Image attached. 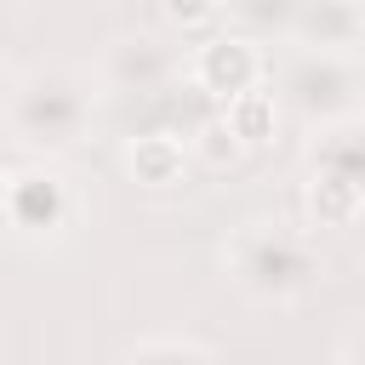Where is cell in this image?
<instances>
[{"label":"cell","mask_w":365,"mask_h":365,"mask_svg":"<svg viewBox=\"0 0 365 365\" xmlns=\"http://www.w3.org/2000/svg\"><path fill=\"white\" fill-rule=\"evenodd\" d=\"M160 17L177 29V34H194L217 17V0H160Z\"/></svg>","instance_id":"obj_14"},{"label":"cell","mask_w":365,"mask_h":365,"mask_svg":"<svg viewBox=\"0 0 365 365\" xmlns=\"http://www.w3.org/2000/svg\"><path fill=\"white\" fill-rule=\"evenodd\" d=\"M285 34L297 46H365V11L348 0H297Z\"/></svg>","instance_id":"obj_8"},{"label":"cell","mask_w":365,"mask_h":365,"mask_svg":"<svg viewBox=\"0 0 365 365\" xmlns=\"http://www.w3.org/2000/svg\"><path fill=\"white\" fill-rule=\"evenodd\" d=\"M0 200H6V165H0Z\"/></svg>","instance_id":"obj_17"},{"label":"cell","mask_w":365,"mask_h":365,"mask_svg":"<svg viewBox=\"0 0 365 365\" xmlns=\"http://www.w3.org/2000/svg\"><path fill=\"white\" fill-rule=\"evenodd\" d=\"M120 359H217V342L194 331H154V336H131Z\"/></svg>","instance_id":"obj_13"},{"label":"cell","mask_w":365,"mask_h":365,"mask_svg":"<svg viewBox=\"0 0 365 365\" xmlns=\"http://www.w3.org/2000/svg\"><path fill=\"white\" fill-rule=\"evenodd\" d=\"M74 188L46 171V165H23V171H6V200H0V222L17 234V240H63L74 228Z\"/></svg>","instance_id":"obj_5"},{"label":"cell","mask_w":365,"mask_h":365,"mask_svg":"<svg viewBox=\"0 0 365 365\" xmlns=\"http://www.w3.org/2000/svg\"><path fill=\"white\" fill-rule=\"evenodd\" d=\"M222 120H228V131L245 143V154H251V148H268L274 131H279V97L262 91V86H251V91H240V97L222 103Z\"/></svg>","instance_id":"obj_11"},{"label":"cell","mask_w":365,"mask_h":365,"mask_svg":"<svg viewBox=\"0 0 365 365\" xmlns=\"http://www.w3.org/2000/svg\"><path fill=\"white\" fill-rule=\"evenodd\" d=\"M336 354H342V359H348V354H365V342H342Z\"/></svg>","instance_id":"obj_16"},{"label":"cell","mask_w":365,"mask_h":365,"mask_svg":"<svg viewBox=\"0 0 365 365\" xmlns=\"http://www.w3.org/2000/svg\"><path fill=\"white\" fill-rule=\"evenodd\" d=\"M120 165L137 188L165 194V188H182V177H188V143L177 131H137V137H125Z\"/></svg>","instance_id":"obj_7"},{"label":"cell","mask_w":365,"mask_h":365,"mask_svg":"<svg viewBox=\"0 0 365 365\" xmlns=\"http://www.w3.org/2000/svg\"><path fill=\"white\" fill-rule=\"evenodd\" d=\"M302 165L336 171L342 182H354V188L365 194V114H359V120H342V125L314 131V143H308V160H302Z\"/></svg>","instance_id":"obj_10"},{"label":"cell","mask_w":365,"mask_h":365,"mask_svg":"<svg viewBox=\"0 0 365 365\" xmlns=\"http://www.w3.org/2000/svg\"><path fill=\"white\" fill-rule=\"evenodd\" d=\"M217 262H222L228 285H234L240 297L262 302V308H291V302H302V297L319 285V274H325L314 240H308L302 228L279 222V217H245L240 228H228Z\"/></svg>","instance_id":"obj_2"},{"label":"cell","mask_w":365,"mask_h":365,"mask_svg":"<svg viewBox=\"0 0 365 365\" xmlns=\"http://www.w3.org/2000/svg\"><path fill=\"white\" fill-rule=\"evenodd\" d=\"M302 211H308L314 228H354L365 217V194L354 182H342L336 171L302 165Z\"/></svg>","instance_id":"obj_9"},{"label":"cell","mask_w":365,"mask_h":365,"mask_svg":"<svg viewBox=\"0 0 365 365\" xmlns=\"http://www.w3.org/2000/svg\"><path fill=\"white\" fill-rule=\"evenodd\" d=\"M97 74L74 68V63H40V68H23L6 97H0V131L23 148V154H68L91 137V120H97Z\"/></svg>","instance_id":"obj_1"},{"label":"cell","mask_w":365,"mask_h":365,"mask_svg":"<svg viewBox=\"0 0 365 365\" xmlns=\"http://www.w3.org/2000/svg\"><path fill=\"white\" fill-rule=\"evenodd\" d=\"M348 6H359V11H365V0H348Z\"/></svg>","instance_id":"obj_18"},{"label":"cell","mask_w":365,"mask_h":365,"mask_svg":"<svg viewBox=\"0 0 365 365\" xmlns=\"http://www.w3.org/2000/svg\"><path fill=\"white\" fill-rule=\"evenodd\" d=\"M188 74V57L177 46H165L160 34H114L97 57V86L103 91H125V97H160Z\"/></svg>","instance_id":"obj_4"},{"label":"cell","mask_w":365,"mask_h":365,"mask_svg":"<svg viewBox=\"0 0 365 365\" xmlns=\"http://www.w3.org/2000/svg\"><path fill=\"white\" fill-rule=\"evenodd\" d=\"M240 11H245L251 23H262V29H291L297 0H240Z\"/></svg>","instance_id":"obj_15"},{"label":"cell","mask_w":365,"mask_h":365,"mask_svg":"<svg viewBox=\"0 0 365 365\" xmlns=\"http://www.w3.org/2000/svg\"><path fill=\"white\" fill-rule=\"evenodd\" d=\"M285 108L314 137L325 125L365 114V51L359 46H302L285 68Z\"/></svg>","instance_id":"obj_3"},{"label":"cell","mask_w":365,"mask_h":365,"mask_svg":"<svg viewBox=\"0 0 365 365\" xmlns=\"http://www.w3.org/2000/svg\"><path fill=\"white\" fill-rule=\"evenodd\" d=\"M182 143H188V160H200V165H211V171H228V165H240V160H245V143L228 131L222 108H211L205 120H194Z\"/></svg>","instance_id":"obj_12"},{"label":"cell","mask_w":365,"mask_h":365,"mask_svg":"<svg viewBox=\"0 0 365 365\" xmlns=\"http://www.w3.org/2000/svg\"><path fill=\"white\" fill-rule=\"evenodd\" d=\"M262 68H268V63H262L257 40H245V34H211V40H200V46L188 51V80H194L211 103H228V97L262 86Z\"/></svg>","instance_id":"obj_6"}]
</instances>
